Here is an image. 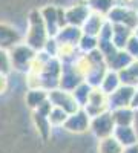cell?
Instances as JSON below:
<instances>
[{
    "instance_id": "obj_1",
    "label": "cell",
    "mask_w": 138,
    "mask_h": 153,
    "mask_svg": "<svg viewBox=\"0 0 138 153\" xmlns=\"http://www.w3.org/2000/svg\"><path fill=\"white\" fill-rule=\"evenodd\" d=\"M48 38L49 37L45 29L40 9H32L26 19V34L23 35V43H26L35 52H39L43 49Z\"/></svg>"
},
{
    "instance_id": "obj_2",
    "label": "cell",
    "mask_w": 138,
    "mask_h": 153,
    "mask_svg": "<svg viewBox=\"0 0 138 153\" xmlns=\"http://www.w3.org/2000/svg\"><path fill=\"white\" fill-rule=\"evenodd\" d=\"M9 54V60H11V66L12 71H17L22 74H26L29 71V66L32 60L35 58V51L32 48H29L26 43H19L14 48H11L8 51Z\"/></svg>"
},
{
    "instance_id": "obj_3",
    "label": "cell",
    "mask_w": 138,
    "mask_h": 153,
    "mask_svg": "<svg viewBox=\"0 0 138 153\" xmlns=\"http://www.w3.org/2000/svg\"><path fill=\"white\" fill-rule=\"evenodd\" d=\"M106 20L112 25H123V26H128L129 29L135 31V28L138 26V9L115 5L107 12Z\"/></svg>"
},
{
    "instance_id": "obj_4",
    "label": "cell",
    "mask_w": 138,
    "mask_h": 153,
    "mask_svg": "<svg viewBox=\"0 0 138 153\" xmlns=\"http://www.w3.org/2000/svg\"><path fill=\"white\" fill-rule=\"evenodd\" d=\"M114 129H115V123H114V120H112V115H110L109 110H106L103 113L97 115V117L91 118L89 132L97 139H104V138L112 136Z\"/></svg>"
},
{
    "instance_id": "obj_5",
    "label": "cell",
    "mask_w": 138,
    "mask_h": 153,
    "mask_svg": "<svg viewBox=\"0 0 138 153\" xmlns=\"http://www.w3.org/2000/svg\"><path fill=\"white\" fill-rule=\"evenodd\" d=\"M48 101L52 107H58L61 110H65L66 113H74L78 109H81L71 92L61 91V89H58V87L48 92Z\"/></svg>"
},
{
    "instance_id": "obj_6",
    "label": "cell",
    "mask_w": 138,
    "mask_h": 153,
    "mask_svg": "<svg viewBox=\"0 0 138 153\" xmlns=\"http://www.w3.org/2000/svg\"><path fill=\"white\" fill-rule=\"evenodd\" d=\"M89 123H91V118L87 117V113L83 109H78L77 112L68 115L61 129H65L66 132L74 133V135H81V133L89 132Z\"/></svg>"
},
{
    "instance_id": "obj_7",
    "label": "cell",
    "mask_w": 138,
    "mask_h": 153,
    "mask_svg": "<svg viewBox=\"0 0 138 153\" xmlns=\"http://www.w3.org/2000/svg\"><path fill=\"white\" fill-rule=\"evenodd\" d=\"M81 109L87 113L89 118L97 117V115L106 112L107 110V95L103 94L98 87H92L89 97H87L86 104Z\"/></svg>"
},
{
    "instance_id": "obj_8",
    "label": "cell",
    "mask_w": 138,
    "mask_h": 153,
    "mask_svg": "<svg viewBox=\"0 0 138 153\" xmlns=\"http://www.w3.org/2000/svg\"><path fill=\"white\" fill-rule=\"evenodd\" d=\"M134 92H135V87L121 84L115 92L107 95V110L112 112V110L121 109V107H131Z\"/></svg>"
},
{
    "instance_id": "obj_9",
    "label": "cell",
    "mask_w": 138,
    "mask_h": 153,
    "mask_svg": "<svg viewBox=\"0 0 138 153\" xmlns=\"http://www.w3.org/2000/svg\"><path fill=\"white\" fill-rule=\"evenodd\" d=\"M83 81V75L75 69L74 65H61V72L58 78V89L72 92Z\"/></svg>"
},
{
    "instance_id": "obj_10",
    "label": "cell",
    "mask_w": 138,
    "mask_h": 153,
    "mask_svg": "<svg viewBox=\"0 0 138 153\" xmlns=\"http://www.w3.org/2000/svg\"><path fill=\"white\" fill-rule=\"evenodd\" d=\"M49 110H51V104L49 103H45L42 107H39L37 110L32 112V121L37 127V132H39V135L45 139H49L52 135V126L49 124L48 121V113Z\"/></svg>"
},
{
    "instance_id": "obj_11",
    "label": "cell",
    "mask_w": 138,
    "mask_h": 153,
    "mask_svg": "<svg viewBox=\"0 0 138 153\" xmlns=\"http://www.w3.org/2000/svg\"><path fill=\"white\" fill-rule=\"evenodd\" d=\"M89 14L91 11L86 3H77L69 8H65V20H66V25H69V26L81 28V25L84 23V20L87 19Z\"/></svg>"
},
{
    "instance_id": "obj_12",
    "label": "cell",
    "mask_w": 138,
    "mask_h": 153,
    "mask_svg": "<svg viewBox=\"0 0 138 153\" xmlns=\"http://www.w3.org/2000/svg\"><path fill=\"white\" fill-rule=\"evenodd\" d=\"M40 16L45 25V29L48 32V37H55L60 25H58V6L54 5H48L40 9Z\"/></svg>"
},
{
    "instance_id": "obj_13",
    "label": "cell",
    "mask_w": 138,
    "mask_h": 153,
    "mask_svg": "<svg viewBox=\"0 0 138 153\" xmlns=\"http://www.w3.org/2000/svg\"><path fill=\"white\" fill-rule=\"evenodd\" d=\"M23 42V35L9 23H0V48L9 51Z\"/></svg>"
},
{
    "instance_id": "obj_14",
    "label": "cell",
    "mask_w": 138,
    "mask_h": 153,
    "mask_svg": "<svg viewBox=\"0 0 138 153\" xmlns=\"http://www.w3.org/2000/svg\"><path fill=\"white\" fill-rule=\"evenodd\" d=\"M83 32L80 28L77 26H69V25H66V26L60 28L57 35L54 37L58 45H69V46H77L80 38H81Z\"/></svg>"
},
{
    "instance_id": "obj_15",
    "label": "cell",
    "mask_w": 138,
    "mask_h": 153,
    "mask_svg": "<svg viewBox=\"0 0 138 153\" xmlns=\"http://www.w3.org/2000/svg\"><path fill=\"white\" fill-rule=\"evenodd\" d=\"M112 136L115 138V141L123 149L129 147V146H134V144H138V136H137L132 126H115Z\"/></svg>"
},
{
    "instance_id": "obj_16",
    "label": "cell",
    "mask_w": 138,
    "mask_h": 153,
    "mask_svg": "<svg viewBox=\"0 0 138 153\" xmlns=\"http://www.w3.org/2000/svg\"><path fill=\"white\" fill-rule=\"evenodd\" d=\"M132 61H134V58H132L124 49H117L115 52L106 60V68H107L109 71L120 72V71H123V69H126Z\"/></svg>"
},
{
    "instance_id": "obj_17",
    "label": "cell",
    "mask_w": 138,
    "mask_h": 153,
    "mask_svg": "<svg viewBox=\"0 0 138 153\" xmlns=\"http://www.w3.org/2000/svg\"><path fill=\"white\" fill-rule=\"evenodd\" d=\"M106 22V17L100 16V14H95V12H91L87 19L84 20V23L81 25V32L84 35H91V37H98L100 34V29H101L103 23Z\"/></svg>"
},
{
    "instance_id": "obj_18",
    "label": "cell",
    "mask_w": 138,
    "mask_h": 153,
    "mask_svg": "<svg viewBox=\"0 0 138 153\" xmlns=\"http://www.w3.org/2000/svg\"><path fill=\"white\" fill-rule=\"evenodd\" d=\"M25 101H26V106L34 112V110H37L42 104H45L48 101V91L40 89V87L28 89L26 95H25Z\"/></svg>"
},
{
    "instance_id": "obj_19",
    "label": "cell",
    "mask_w": 138,
    "mask_h": 153,
    "mask_svg": "<svg viewBox=\"0 0 138 153\" xmlns=\"http://www.w3.org/2000/svg\"><path fill=\"white\" fill-rule=\"evenodd\" d=\"M134 31L123 25H112V38L110 42L117 49H124L128 40L132 37Z\"/></svg>"
},
{
    "instance_id": "obj_20",
    "label": "cell",
    "mask_w": 138,
    "mask_h": 153,
    "mask_svg": "<svg viewBox=\"0 0 138 153\" xmlns=\"http://www.w3.org/2000/svg\"><path fill=\"white\" fill-rule=\"evenodd\" d=\"M118 76L123 86L138 87V60H134L126 69L120 71Z\"/></svg>"
},
{
    "instance_id": "obj_21",
    "label": "cell",
    "mask_w": 138,
    "mask_h": 153,
    "mask_svg": "<svg viewBox=\"0 0 138 153\" xmlns=\"http://www.w3.org/2000/svg\"><path fill=\"white\" fill-rule=\"evenodd\" d=\"M120 86H121V81H120L118 72H114V71H109V69H107L106 75L103 76L101 83H100V86H98V89H100L103 94L110 95L112 92H115Z\"/></svg>"
},
{
    "instance_id": "obj_22",
    "label": "cell",
    "mask_w": 138,
    "mask_h": 153,
    "mask_svg": "<svg viewBox=\"0 0 138 153\" xmlns=\"http://www.w3.org/2000/svg\"><path fill=\"white\" fill-rule=\"evenodd\" d=\"M106 72H107L106 65H95V66H92L89 71H87L83 81L87 83L91 87H98L100 83H101V80H103V76L106 75Z\"/></svg>"
},
{
    "instance_id": "obj_23",
    "label": "cell",
    "mask_w": 138,
    "mask_h": 153,
    "mask_svg": "<svg viewBox=\"0 0 138 153\" xmlns=\"http://www.w3.org/2000/svg\"><path fill=\"white\" fill-rule=\"evenodd\" d=\"M134 113H135V110L132 107H121V109H115L110 112L115 126H132Z\"/></svg>"
},
{
    "instance_id": "obj_24",
    "label": "cell",
    "mask_w": 138,
    "mask_h": 153,
    "mask_svg": "<svg viewBox=\"0 0 138 153\" xmlns=\"http://www.w3.org/2000/svg\"><path fill=\"white\" fill-rule=\"evenodd\" d=\"M84 3L87 5L91 12H95V14H100L103 17H106L107 12L117 5L115 0H86Z\"/></svg>"
},
{
    "instance_id": "obj_25",
    "label": "cell",
    "mask_w": 138,
    "mask_h": 153,
    "mask_svg": "<svg viewBox=\"0 0 138 153\" xmlns=\"http://www.w3.org/2000/svg\"><path fill=\"white\" fill-rule=\"evenodd\" d=\"M97 153H123V147L115 141L114 136H109L104 139H98Z\"/></svg>"
},
{
    "instance_id": "obj_26",
    "label": "cell",
    "mask_w": 138,
    "mask_h": 153,
    "mask_svg": "<svg viewBox=\"0 0 138 153\" xmlns=\"http://www.w3.org/2000/svg\"><path fill=\"white\" fill-rule=\"evenodd\" d=\"M68 115L69 113H66L65 110H61L58 107H51V110L48 113V121L52 126V129H60V127H63Z\"/></svg>"
},
{
    "instance_id": "obj_27",
    "label": "cell",
    "mask_w": 138,
    "mask_h": 153,
    "mask_svg": "<svg viewBox=\"0 0 138 153\" xmlns=\"http://www.w3.org/2000/svg\"><path fill=\"white\" fill-rule=\"evenodd\" d=\"M91 91H92V87H91L89 84H87V83L81 81V83H80L77 87H75L71 94H72V97L75 98V101L78 103V106H80V107H83V106L86 104L87 97H89Z\"/></svg>"
},
{
    "instance_id": "obj_28",
    "label": "cell",
    "mask_w": 138,
    "mask_h": 153,
    "mask_svg": "<svg viewBox=\"0 0 138 153\" xmlns=\"http://www.w3.org/2000/svg\"><path fill=\"white\" fill-rule=\"evenodd\" d=\"M98 46V38L97 37H91V35H81L80 42L77 45V49L80 54H89L92 51H95Z\"/></svg>"
},
{
    "instance_id": "obj_29",
    "label": "cell",
    "mask_w": 138,
    "mask_h": 153,
    "mask_svg": "<svg viewBox=\"0 0 138 153\" xmlns=\"http://www.w3.org/2000/svg\"><path fill=\"white\" fill-rule=\"evenodd\" d=\"M12 72V66H11V60H9V54L6 49L0 48V74L9 75Z\"/></svg>"
},
{
    "instance_id": "obj_30",
    "label": "cell",
    "mask_w": 138,
    "mask_h": 153,
    "mask_svg": "<svg viewBox=\"0 0 138 153\" xmlns=\"http://www.w3.org/2000/svg\"><path fill=\"white\" fill-rule=\"evenodd\" d=\"M43 52L48 55V57H51V58H57V52H58V43L54 37H49L45 46H43Z\"/></svg>"
},
{
    "instance_id": "obj_31",
    "label": "cell",
    "mask_w": 138,
    "mask_h": 153,
    "mask_svg": "<svg viewBox=\"0 0 138 153\" xmlns=\"http://www.w3.org/2000/svg\"><path fill=\"white\" fill-rule=\"evenodd\" d=\"M124 51L134 58V60H137L138 58V37H135L134 34H132V37L128 40V43H126V46H124Z\"/></svg>"
},
{
    "instance_id": "obj_32",
    "label": "cell",
    "mask_w": 138,
    "mask_h": 153,
    "mask_svg": "<svg viewBox=\"0 0 138 153\" xmlns=\"http://www.w3.org/2000/svg\"><path fill=\"white\" fill-rule=\"evenodd\" d=\"M98 40H110L112 38V23H109L107 20L103 23L101 29H100V34H98Z\"/></svg>"
},
{
    "instance_id": "obj_33",
    "label": "cell",
    "mask_w": 138,
    "mask_h": 153,
    "mask_svg": "<svg viewBox=\"0 0 138 153\" xmlns=\"http://www.w3.org/2000/svg\"><path fill=\"white\" fill-rule=\"evenodd\" d=\"M8 86H9V75L0 74V95L8 91Z\"/></svg>"
},
{
    "instance_id": "obj_34",
    "label": "cell",
    "mask_w": 138,
    "mask_h": 153,
    "mask_svg": "<svg viewBox=\"0 0 138 153\" xmlns=\"http://www.w3.org/2000/svg\"><path fill=\"white\" fill-rule=\"evenodd\" d=\"M123 153H138V144H134V146H129V147H124V149H123Z\"/></svg>"
},
{
    "instance_id": "obj_35",
    "label": "cell",
    "mask_w": 138,
    "mask_h": 153,
    "mask_svg": "<svg viewBox=\"0 0 138 153\" xmlns=\"http://www.w3.org/2000/svg\"><path fill=\"white\" fill-rule=\"evenodd\" d=\"M132 127H134V130H135V133H137V136H138V109H137L135 113H134V123H132Z\"/></svg>"
},
{
    "instance_id": "obj_36",
    "label": "cell",
    "mask_w": 138,
    "mask_h": 153,
    "mask_svg": "<svg viewBox=\"0 0 138 153\" xmlns=\"http://www.w3.org/2000/svg\"><path fill=\"white\" fill-rule=\"evenodd\" d=\"M134 35H135V37H138V26L135 28V31H134Z\"/></svg>"
},
{
    "instance_id": "obj_37",
    "label": "cell",
    "mask_w": 138,
    "mask_h": 153,
    "mask_svg": "<svg viewBox=\"0 0 138 153\" xmlns=\"http://www.w3.org/2000/svg\"><path fill=\"white\" fill-rule=\"evenodd\" d=\"M137 60H138V58H137Z\"/></svg>"
}]
</instances>
